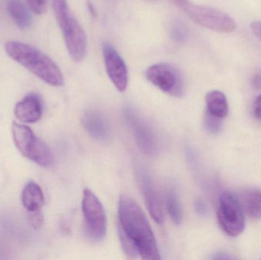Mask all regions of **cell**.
<instances>
[{"mask_svg":"<svg viewBox=\"0 0 261 260\" xmlns=\"http://www.w3.org/2000/svg\"><path fill=\"white\" fill-rule=\"evenodd\" d=\"M170 35L172 39L177 42H184L187 37V28L180 22H175L170 27Z\"/></svg>","mask_w":261,"mask_h":260,"instance_id":"20","label":"cell"},{"mask_svg":"<svg viewBox=\"0 0 261 260\" xmlns=\"http://www.w3.org/2000/svg\"><path fill=\"white\" fill-rule=\"evenodd\" d=\"M12 134L14 143L23 157L43 167L52 166L55 157L51 151L29 127L13 122Z\"/></svg>","mask_w":261,"mask_h":260,"instance_id":"5","label":"cell"},{"mask_svg":"<svg viewBox=\"0 0 261 260\" xmlns=\"http://www.w3.org/2000/svg\"><path fill=\"white\" fill-rule=\"evenodd\" d=\"M83 125L87 132L99 140H104L110 134V126L105 118L97 111H89L83 119Z\"/></svg>","mask_w":261,"mask_h":260,"instance_id":"13","label":"cell"},{"mask_svg":"<svg viewBox=\"0 0 261 260\" xmlns=\"http://www.w3.org/2000/svg\"><path fill=\"white\" fill-rule=\"evenodd\" d=\"M119 234L121 244L130 258L161 259L154 234L144 212L128 195L120 197Z\"/></svg>","mask_w":261,"mask_h":260,"instance_id":"1","label":"cell"},{"mask_svg":"<svg viewBox=\"0 0 261 260\" xmlns=\"http://www.w3.org/2000/svg\"><path fill=\"white\" fill-rule=\"evenodd\" d=\"M43 113L42 102L35 93L26 96L15 105L14 114L23 123H35L41 119Z\"/></svg>","mask_w":261,"mask_h":260,"instance_id":"12","label":"cell"},{"mask_svg":"<svg viewBox=\"0 0 261 260\" xmlns=\"http://www.w3.org/2000/svg\"><path fill=\"white\" fill-rule=\"evenodd\" d=\"M30 9L21 0H7V11L19 28L26 29L32 24Z\"/></svg>","mask_w":261,"mask_h":260,"instance_id":"16","label":"cell"},{"mask_svg":"<svg viewBox=\"0 0 261 260\" xmlns=\"http://www.w3.org/2000/svg\"><path fill=\"white\" fill-rule=\"evenodd\" d=\"M207 111L216 117L223 119L228 115L229 105L226 96L219 90H213L205 96Z\"/></svg>","mask_w":261,"mask_h":260,"instance_id":"17","label":"cell"},{"mask_svg":"<svg viewBox=\"0 0 261 260\" xmlns=\"http://www.w3.org/2000/svg\"><path fill=\"white\" fill-rule=\"evenodd\" d=\"M251 85L254 90H261V72H258L254 75L251 80Z\"/></svg>","mask_w":261,"mask_h":260,"instance_id":"25","label":"cell"},{"mask_svg":"<svg viewBox=\"0 0 261 260\" xmlns=\"http://www.w3.org/2000/svg\"><path fill=\"white\" fill-rule=\"evenodd\" d=\"M204 125L207 131L212 134H218L222 129V121L220 118L216 117L207 111L204 119Z\"/></svg>","mask_w":261,"mask_h":260,"instance_id":"19","label":"cell"},{"mask_svg":"<svg viewBox=\"0 0 261 260\" xmlns=\"http://www.w3.org/2000/svg\"><path fill=\"white\" fill-rule=\"evenodd\" d=\"M166 209L173 222L180 224L182 220V209L177 195L174 191H169L166 195Z\"/></svg>","mask_w":261,"mask_h":260,"instance_id":"18","label":"cell"},{"mask_svg":"<svg viewBox=\"0 0 261 260\" xmlns=\"http://www.w3.org/2000/svg\"><path fill=\"white\" fill-rule=\"evenodd\" d=\"M140 183L146 206L150 216L158 224H162L165 218L159 196L150 176L142 169L140 172Z\"/></svg>","mask_w":261,"mask_h":260,"instance_id":"11","label":"cell"},{"mask_svg":"<svg viewBox=\"0 0 261 260\" xmlns=\"http://www.w3.org/2000/svg\"><path fill=\"white\" fill-rule=\"evenodd\" d=\"M23 206L28 212L41 211L44 203L42 189L35 182H29L24 186L21 195Z\"/></svg>","mask_w":261,"mask_h":260,"instance_id":"14","label":"cell"},{"mask_svg":"<svg viewBox=\"0 0 261 260\" xmlns=\"http://www.w3.org/2000/svg\"><path fill=\"white\" fill-rule=\"evenodd\" d=\"M102 54L110 80L119 92H125L128 87V71L123 58L112 44L107 42L102 45Z\"/></svg>","mask_w":261,"mask_h":260,"instance_id":"9","label":"cell"},{"mask_svg":"<svg viewBox=\"0 0 261 260\" xmlns=\"http://www.w3.org/2000/svg\"><path fill=\"white\" fill-rule=\"evenodd\" d=\"M82 209L89 236L95 241H102L107 234V215L102 203L90 189H84Z\"/></svg>","mask_w":261,"mask_h":260,"instance_id":"8","label":"cell"},{"mask_svg":"<svg viewBox=\"0 0 261 260\" xmlns=\"http://www.w3.org/2000/svg\"><path fill=\"white\" fill-rule=\"evenodd\" d=\"M144 75L149 82L170 96L180 97L185 93L184 76L172 64H153L146 70Z\"/></svg>","mask_w":261,"mask_h":260,"instance_id":"6","label":"cell"},{"mask_svg":"<svg viewBox=\"0 0 261 260\" xmlns=\"http://www.w3.org/2000/svg\"><path fill=\"white\" fill-rule=\"evenodd\" d=\"M144 1H147V2H158V1H160V0H144Z\"/></svg>","mask_w":261,"mask_h":260,"instance_id":"28","label":"cell"},{"mask_svg":"<svg viewBox=\"0 0 261 260\" xmlns=\"http://www.w3.org/2000/svg\"><path fill=\"white\" fill-rule=\"evenodd\" d=\"M251 29L254 35L261 41V21H253L251 24Z\"/></svg>","mask_w":261,"mask_h":260,"instance_id":"24","label":"cell"},{"mask_svg":"<svg viewBox=\"0 0 261 260\" xmlns=\"http://www.w3.org/2000/svg\"><path fill=\"white\" fill-rule=\"evenodd\" d=\"M29 224L34 230H38L42 227L44 223V216L41 211L36 212H28Z\"/></svg>","mask_w":261,"mask_h":260,"instance_id":"21","label":"cell"},{"mask_svg":"<svg viewBox=\"0 0 261 260\" xmlns=\"http://www.w3.org/2000/svg\"><path fill=\"white\" fill-rule=\"evenodd\" d=\"M190 19L205 28L220 33H231L237 27L232 17L222 11L195 4L190 0H170Z\"/></svg>","mask_w":261,"mask_h":260,"instance_id":"4","label":"cell"},{"mask_svg":"<svg viewBox=\"0 0 261 260\" xmlns=\"http://www.w3.org/2000/svg\"><path fill=\"white\" fill-rule=\"evenodd\" d=\"M196 211L199 215H204L206 212V206L204 204L203 201L199 200L196 201V205H195Z\"/></svg>","mask_w":261,"mask_h":260,"instance_id":"26","label":"cell"},{"mask_svg":"<svg viewBox=\"0 0 261 260\" xmlns=\"http://www.w3.org/2000/svg\"><path fill=\"white\" fill-rule=\"evenodd\" d=\"M29 9L36 15L44 14L47 10L46 0H26Z\"/></svg>","mask_w":261,"mask_h":260,"instance_id":"22","label":"cell"},{"mask_svg":"<svg viewBox=\"0 0 261 260\" xmlns=\"http://www.w3.org/2000/svg\"><path fill=\"white\" fill-rule=\"evenodd\" d=\"M125 115L132 125L138 147L145 154H154L158 151V145L151 128L130 108L126 110Z\"/></svg>","mask_w":261,"mask_h":260,"instance_id":"10","label":"cell"},{"mask_svg":"<svg viewBox=\"0 0 261 260\" xmlns=\"http://www.w3.org/2000/svg\"><path fill=\"white\" fill-rule=\"evenodd\" d=\"M5 50L9 57L48 85L56 87L64 85L61 69L39 49L21 41H10L5 44Z\"/></svg>","mask_w":261,"mask_h":260,"instance_id":"2","label":"cell"},{"mask_svg":"<svg viewBox=\"0 0 261 260\" xmlns=\"http://www.w3.org/2000/svg\"><path fill=\"white\" fill-rule=\"evenodd\" d=\"M51 5L69 55L75 62H81L87 54L85 31L70 12L67 0H51Z\"/></svg>","mask_w":261,"mask_h":260,"instance_id":"3","label":"cell"},{"mask_svg":"<svg viewBox=\"0 0 261 260\" xmlns=\"http://www.w3.org/2000/svg\"><path fill=\"white\" fill-rule=\"evenodd\" d=\"M87 8H88L90 14H91L93 17L97 16V11H96V8H95V6H93V3H92V2L90 1V0L87 1Z\"/></svg>","mask_w":261,"mask_h":260,"instance_id":"27","label":"cell"},{"mask_svg":"<svg viewBox=\"0 0 261 260\" xmlns=\"http://www.w3.org/2000/svg\"><path fill=\"white\" fill-rule=\"evenodd\" d=\"M254 114L261 122V94L256 98L254 103Z\"/></svg>","mask_w":261,"mask_h":260,"instance_id":"23","label":"cell"},{"mask_svg":"<svg viewBox=\"0 0 261 260\" xmlns=\"http://www.w3.org/2000/svg\"><path fill=\"white\" fill-rule=\"evenodd\" d=\"M239 203L248 216L253 219H261V190L251 189L244 191Z\"/></svg>","mask_w":261,"mask_h":260,"instance_id":"15","label":"cell"},{"mask_svg":"<svg viewBox=\"0 0 261 260\" xmlns=\"http://www.w3.org/2000/svg\"><path fill=\"white\" fill-rule=\"evenodd\" d=\"M217 218L221 228L229 236H239L245 230L243 209L239 200L230 192H225L221 195Z\"/></svg>","mask_w":261,"mask_h":260,"instance_id":"7","label":"cell"}]
</instances>
